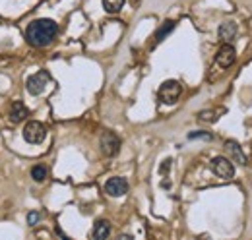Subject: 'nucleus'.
Instances as JSON below:
<instances>
[{"label": "nucleus", "mask_w": 252, "mask_h": 240, "mask_svg": "<svg viewBox=\"0 0 252 240\" xmlns=\"http://www.w3.org/2000/svg\"><path fill=\"white\" fill-rule=\"evenodd\" d=\"M59 33V26L55 20H49V18H41V20H33L32 24L26 28V41L32 45V47H47L55 41Z\"/></svg>", "instance_id": "nucleus-1"}, {"label": "nucleus", "mask_w": 252, "mask_h": 240, "mask_svg": "<svg viewBox=\"0 0 252 240\" xmlns=\"http://www.w3.org/2000/svg\"><path fill=\"white\" fill-rule=\"evenodd\" d=\"M181 93H183V86H181L177 80H167V82L161 84L158 95L161 103H165V105H175V103L179 101Z\"/></svg>", "instance_id": "nucleus-2"}, {"label": "nucleus", "mask_w": 252, "mask_h": 240, "mask_svg": "<svg viewBox=\"0 0 252 240\" xmlns=\"http://www.w3.org/2000/svg\"><path fill=\"white\" fill-rule=\"evenodd\" d=\"M45 136H47V128L37 120H32L24 126V140L28 144H41Z\"/></svg>", "instance_id": "nucleus-3"}, {"label": "nucleus", "mask_w": 252, "mask_h": 240, "mask_svg": "<svg viewBox=\"0 0 252 240\" xmlns=\"http://www.w3.org/2000/svg\"><path fill=\"white\" fill-rule=\"evenodd\" d=\"M99 148L103 151V155L115 157V155L121 151V140H119V136L113 134V132H103V134H101V140H99Z\"/></svg>", "instance_id": "nucleus-4"}, {"label": "nucleus", "mask_w": 252, "mask_h": 240, "mask_svg": "<svg viewBox=\"0 0 252 240\" xmlns=\"http://www.w3.org/2000/svg\"><path fill=\"white\" fill-rule=\"evenodd\" d=\"M49 80H51L49 72H47V70H39L37 74H33V76L28 78L26 88H28V91H30L32 95H41V93L45 91V88H47Z\"/></svg>", "instance_id": "nucleus-5"}, {"label": "nucleus", "mask_w": 252, "mask_h": 240, "mask_svg": "<svg viewBox=\"0 0 252 240\" xmlns=\"http://www.w3.org/2000/svg\"><path fill=\"white\" fill-rule=\"evenodd\" d=\"M212 171L223 180L233 179V175H235L233 161H229L227 157H214V159H212Z\"/></svg>", "instance_id": "nucleus-6"}, {"label": "nucleus", "mask_w": 252, "mask_h": 240, "mask_svg": "<svg viewBox=\"0 0 252 240\" xmlns=\"http://www.w3.org/2000/svg\"><path fill=\"white\" fill-rule=\"evenodd\" d=\"M105 192L111 198H121V196L128 194V182L123 177H113L105 182Z\"/></svg>", "instance_id": "nucleus-7"}, {"label": "nucleus", "mask_w": 252, "mask_h": 240, "mask_svg": "<svg viewBox=\"0 0 252 240\" xmlns=\"http://www.w3.org/2000/svg\"><path fill=\"white\" fill-rule=\"evenodd\" d=\"M235 60H237V53H235V49L231 45H223L220 51H218V55H216V62H218V66H221V68L233 66Z\"/></svg>", "instance_id": "nucleus-8"}, {"label": "nucleus", "mask_w": 252, "mask_h": 240, "mask_svg": "<svg viewBox=\"0 0 252 240\" xmlns=\"http://www.w3.org/2000/svg\"><path fill=\"white\" fill-rule=\"evenodd\" d=\"M28 117H30V109L22 101H14L12 107H10V122L20 124V122H24Z\"/></svg>", "instance_id": "nucleus-9"}, {"label": "nucleus", "mask_w": 252, "mask_h": 240, "mask_svg": "<svg viewBox=\"0 0 252 240\" xmlns=\"http://www.w3.org/2000/svg\"><path fill=\"white\" fill-rule=\"evenodd\" d=\"M225 150L231 155V161H235V163H239V165H247V163H249V161H247V155L243 153L241 146H239L235 140H227V142H225Z\"/></svg>", "instance_id": "nucleus-10"}, {"label": "nucleus", "mask_w": 252, "mask_h": 240, "mask_svg": "<svg viewBox=\"0 0 252 240\" xmlns=\"http://www.w3.org/2000/svg\"><path fill=\"white\" fill-rule=\"evenodd\" d=\"M111 235V223L107 219H99L94 227V239L95 240H105Z\"/></svg>", "instance_id": "nucleus-11"}, {"label": "nucleus", "mask_w": 252, "mask_h": 240, "mask_svg": "<svg viewBox=\"0 0 252 240\" xmlns=\"http://www.w3.org/2000/svg\"><path fill=\"white\" fill-rule=\"evenodd\" d=\"M237 31H239V28H237L235 22H223V24L220 26V30H218V33H220V39H223V41H231V39H235Z\"/></svg>", "instance_id": "nucleus-12"}, {"label": "nucleus", "mask_w": 252, "mask_h": 240, "mask_svg": "<svg viewBox=\"0 0 252 240\" xmlns=\"http://www.w3.org/2000/svg\"><path fill=\"white\" fill-rule=\"evenodd\" d=\"M175 26H177V24H175L173 20H167V22H165V24L156 31V35H154V39H156V41H154V45H159V43H161V41H163L171 31L175 30Z\"/></svg>", "instance_id": "nucleus-13"}, {"label": "nucleus", "mask_w": 252, "mask_h": 240, "mask_svg": "<svg viewBox=\"0 0 252 240\" xmlns=\"http://www.w3.org/2000/svg\"><path fill=\"white\" fill-rule=\"evenodd\" d=\"M49 177V171H47V167L45 165H35L32 169V179L35 182H45Z\"/></svg>", "instance_id": "nucleus-14"}, {"label": "nucleus", "mask_w": 252, "mask_h": 240, "mask_svg": "<svg viewBox=\"0 0 252 240\" xmlns=\"http://www.w3.org/2000/svg\"><path fill=\"white\" fill-rule=\"evenodd\" d=\"M123 6H125V0H103V8H105V12H109V14L121 12Z\"/></svg>", "instance_id": "nucleus-15"}, {"label": "nucleus", "mask_w": 252, "mask_h": 240, "mask_svg": "<svg viewBox=\"0 0 252 240\" xmlns=\"http://www.w3.org/2000/svg\"><path fill=\"white\" fill-rule=\"evenodd\" d=\"M221 113H223V109H220V111H202V113H198V120H202V122H216V120L220 119Z\"/></svg>", "instance_id": "nucleus-16"}, {"label": "nucleus", "mask_w": 252, "mask_h": 240, "mask_svg": "<svg viewBox=\"0 0 252 240\" xmlns=\"http://www.w3.org/2000/svg\"><path fill=\"white\" fill-rule=\"evenodd\" d=\"M39 221H41V213H39V211H30V213H28V225L35 227Z\"/></svg>", "instance_id": "nucleus-17"}, {"label": "nucleus", "mask_w": 252, "mask_h": 240, "mask_svg": "<svg viewBox=\"0 0 252 240\" xmlns=\"http://www.w3.org/2000/svg\"><path fill=\"white\" fill-rule=\"evenodd\" d=\"M190 140H196V138H204V140H212V134L208 132H190L189 134Z\"/></svg>", "instance_id": "nucleus-18"}, {"label": "nucleus", "mask_w": 252, "mask_h": 240, "mask_svg": "<svg viewBox=\"0 0 252 240\" xmlns=\"http://www.w3.org/2000/svg\"><path fill=\"white\" fill-rule=\"evenodd\" d=\"M55 233H57V235H59V237H63V239H66V235H64L63 231H61V229H57V231H55Z\"/></svg>", "instance_id": "nucleus-19"}]
</instances>
